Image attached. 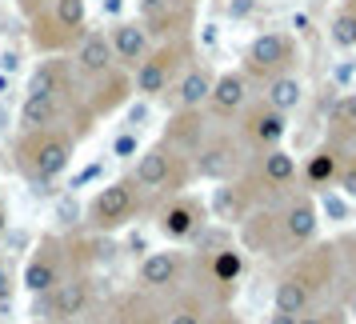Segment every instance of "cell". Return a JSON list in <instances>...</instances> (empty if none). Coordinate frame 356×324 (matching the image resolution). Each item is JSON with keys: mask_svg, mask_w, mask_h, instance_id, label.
Segmentation results:
<instances>
[{"mask_svg": "<svg viewBox=\"0 0 356 324\" xmlns=\"http://www.w3.org/2000/svg\"><path fill=\"white\" fill-rule=\"evenodd\" d=\"M321 236V209L312 193H292L276 209H252L241 220V244L273 260H289Z\"/></svg>", "mask_w": 356, "mask_h": 324, "instance_id": "cell-1", "label": "cell"}, {"mask_svg": "<svg viewBox=\"0 0 356 324\" xmlns=\"http://www.w3.org/2000/svg\"><path fill=\"white\" fill-rule=\"evenodd\" d=\"M332 292H340V252L337 241H312L308 248L292 252L276 276L273 308L300 316L308 308L324 305Z\"/></svg>", "mask_w": 356, "mask_h": 324, "instance_id": "cell-2", "label": "cell"}, {"mask_svg": "<svg viewBox=\"0 0 356 324\" xmlns=\"http://www.w3.org/2000/svg\"><path fill=\"white\" fill-rule=\"evenodd\" d=\"M72 161H76V136H72L65 124L17 132L13 164H17V172L29 180V188H33L36 196L56 193V180L68 172Z\"/></svg>", "mask_w": 356, "mask_h": 324, "instance_id": "cell-3", "label": "cell"}, {"mask_svg": "<svg viewBox=\"0 0 356 324\" xmlns=\"http://www.w3.org/2000/svg\"><path fill=\"white\" fill-rule=\"evenodd\" d=\"M300 180V164L284 148H268V152H252L244 172L236 177V188L244 193L248 209H276L280 200L296 193Z\"/></svg>", "mask_w": 356, "mask_h": 324, "instance_id": "cell-4", "label": "cell"}, {"mask_svg": "<svg viewBox=\"0 0 356 324\" xmlns=\"http://www.w3.org/2000/svg\"><path fill=\"white\" fill-rule=\"evenodd\" d=\"M129 177L136 180V188L145 196V209H156L161 200H168V196H177V193L188 188V180H193V161H188L184 152H177L172 145L156 140V145H148L145 152L136 156Z\"/></svg>", "mask_w": 356, "mask_h": 324, "instance_id": "cell-5", "label": "cell"}, {"mask_svg": "<svg viewBox=\"0 0 356 324\" xmlns=\"http://www.w3.org/2000/svg\"><path fill=\"white\" fill-rule=\"evenodd\" d=\"M196 60V49L188 36H177V40H156L152 49L145 52V60L132 68V92H140L145 100H161L172 92V84L184 68Z\"/></svg>", "mask_w": 356, "mask_h": 324, "instance_id": "cell-6", "label": "cell"}, {"mask_svg": "<svg viewBox=\"0 0 356 324\" xmlns=\"http://www.w3.org/2000/svg\"><path fill=\"white\" fill-rule=\"evenodd\" d=\"M241 276H244V252L228 236H216L212 248H200V260H196V292L212 308L232 305Z\"/></svg>", "mask_w": 356, "mask_h": 324, "instance_id": "cell-7", "label": "cell"}, {"mask_svg": "<svg viewBox=\"0 0 356 324\" xmlns=\"http://www.w3.org/2000/svg\"><path fill=\"white\" fill-rule=\"evenodd\" d=\"M84 29H88V4L84 0H52L49 8H40L29 20V40H33L36 52L56 56V52L72 49Z\"/></svg>", "mask_w": 356, "mask_h": 324, "instance_id": "cell-8", "label": "cell"}, {"mask_svg": "<svg viewBox=\"0 0 356 324\" xmlns=\"http://www.w3.org/2000/svg\"><path fill=\"white\" fill-rule=\"evenodd\" d=\"M92 305H97V296H92V264H72L44 296H36V316L52 324H72V321H84Z\"/></svg>", "mask_w": 356, "mask_h": 324, "instance_id": "cell-9", "label": "cell"}, {"mask_svg": "<svg viewBox=\"0 0 356 324\" xmlns=\"http://www.w3.org/2000/svg\"><path fill=\"white\" fill-rule=\"evenodd\" d=\"M248 148L241 145V136L232 129H212L200 136V145L196 152L188 156L193 161V177L196 180H209V184H228V180H236L244 172V164H248Z\"/></svg>", "mask_w": 356, "mask_h": 324, "instance_id": "cell-10", "label": "cell"}, {"mask_svg": "<svg viewBox=\"0 0 356 324\" xmlns=\"http://www.w3.org/2000/svg\"><path fill=\"white\" fill-rule=\"evenodd\" d=\"M140 212H145V196L136 188V180L124 172V177L108 180L92 193L88 209H84V225L92 232H116V228L132 225Z\"/></svg>", "mask_w": 356, "mask_h": 324, "instance_id": "cell-11", "label": "cell"}, {"mask_svg": "<svg viewBox=\"0 0 356 324\" xmlns=\"http://www.w3.org/2000/svg\"><path fill=\"white\" fill-rule=\"evenodd\" d=\"M72 264H88V260H84L81 252H72V241L56 236V232H44V236L36 241V248L29 252V260H24L20 284L33 292V296H44Z\"/></svg>", "mask_w": 356, "mask_h": 324, "instance_id": "cell-12", "label": "cell"}, {"mask_svg": "<svg viewBox=\"0 0 356 324\" xmlns=\"http://www.w3.org/2000/svg\"><path fill=\"white\" fill-rule=\"evenodd\" d=\"M209 204L193 193H177L156 204V232H161L168 244H184L196 241L204 228H209Z\"/></svg>", "mask_w": 356, "mask_h": 324, "instance_id": "cell-13", "label": "cell"}, {"mask_svg": "<svg viewBox=\"0 0 356 324\" xmlns=\"http://www.w3.org/2000/svg\"><path fill=\"white\" fill-rule=\"evenodd\" d=\"M296 68V40L289 33H260L252 36V44L244 49V76L248 81H273L280 72H292Z\"/></svg>", "mask_w": 356, "mask_h": 324, "instance_id": "cell-14", "label": "cell"}, {"mask_svg": "<svg viewBox=\"0 0 356 324\" xmlns=\"http://www.w3.org/2000/svg\"><path fill=\"white\" fill-rule=\"evenodd\" d=\"M236 136L248 152H268L280 148L289 136V113H276L273 104L264 100H248L241 113H236Z\"/></svg>", "mask_w": 356, "mask_h": 324, "instance_id": "cell-15", "label": "cell"}, {"mask_svg": "<svg viewBox=\"0 0 356 324\" xmlns=\"http://www.w3.org/2000/svg\"><path fill=\"white\" fill-rule=\"evenodd\" d=\"M161 300L145 289H124L113 292L108 300L88 308V324H161Z\"/></svg>", "mask_w": 356, "mask_h": 324, "instance_id": "cell-16", "label": "cell"}, {"mask_svg": "<svg viewBox=\"0 0 356 324\" xmlns=\"http://www.w3.org/2000/svg\"><path fill=\"white\" fill-rule=\"evenodd\" d=\"M129 97H132V72H129V68H120V65H113L108 72H100V76L81 81V100H84L88 120L113 116Z\"/></svg>", "mask_w": 356, "mask_h": 324, "instance_id": "cell-17", "label": "cell"}, {"mask_svg": "<svg viewBox=\"0 0 356 324\" xmlns=\"http://www.w3.org/2000/svg\"><path fill=\"white\" fill-rule=\"evenodd\" d=\"M193 268V260L184 248H161V252H145L140 260V268H136V289L152 292V296H161V292H177L184 284V276Z\"/></svg>", "mask_w": 356, "mask_h": 324, "instance_id": "cell-18", "label": "cell"}, {"mask_svg": "<svg viewBox=\"0 0 356 324\" xmlns=\"http://www.w3.org/2000/svg\"><path fill=\"white\" fill-rule=\"evenodd\" d=\"M248 100H252V81L244 76L241 68H236V72L228 68V72H216L212 92H209V104H204V108H209L216 120H232Z\"/></svg>", "mask_w": 356, "mask_h": 324, "instance_id": "cell-19", "label": "cell"}, {"mask_svg": "<svg viewBox=\"0 0 356 324\" xmlns=\"http://www.w3.org/2000/svg\"><path fill=\"white\" fill-rule=\"evenodd\" d=\"M72 68H76V76L81 81H88V76H100V72H108V68L116 65L113 56V44H108V33H100V29H84L81 40L72 44Z\"/></svg>", "mask_w": 356, "mask_h": 324, "instance_id": "cell-20", "label": "cell"}, {"mask_svg": "<svg viewBox=\"0 0 356 324\" xmlns=\"http://www.w3.org/2000/svg\"><path fill=\"white\" fill-rule=\"evenodd\" d=\"M108 44H113V56L120 68H136L145 60V52L152 49V36H148L145 20H116L113 33H108Z\"/></svg>", "mask_w": 356, "mask_h": 324, "instance_id": "cell-21", "label": "cell"}, {"mask_svg": "<svg viewBox=\"0 0 356 324\" xmlns=\"http://www.w3.org/2000/svg\"><path fill=\"white\" fill-rule=\"evenodd\" d=\"M212 81H216V72H212L204 60H193V65L184 68L172 84V108H204L209 104V92H212Z\"/></svg>", "mask_w": 356, "mask_h": 324, "instance_id": "cell-22", "label": "cell"}, {"mask_svg": "<svg viewBox=\"0 0 356 324\" xmlns=\"http://www.w3.org/2000/svg\"><path fill=\"white\" fill-rule=\"evenodd\" d=\"M337 172H340V148L332 140H324L300 164V184H308V193H324V188L337 184Z\"/></svg>", "mask_w": 356, "mask_h": 324, "instance_id": "cell-23", "label": "cell"}, {"mask_svg": "<svg viewBox=\"0 0 356 324\" xmlns=\"http://www.w3.org/2000/svg\"><path fill=\"white\" fill-rule=\"evenodd\" d=\"M204 132H209V129H204V116H200V108H177V113L168 116L161 140H164V145H172L177 152H184V156H193Z\"/></svg>", "mask_w": 356, "mask_h": 324, "instance_id": "cell-24", "label": "cell"}, {"mask_svg": "<svg viewBox=\"0 0 356 324\" xmlns=\"http://www.w3.org/2000/svg\"><path fill=\"white\" fill-rule=\"evenodd\" d=\"M212 305L196 289H177L172 300L161 308V324H209Z\"/></svg>", "mask_w": 356, "mask_h": 324, "instance_id": "cell-25", "label": "cell"}, {"mask_svg": "<svg viewBox=\"0 0 356 324\" xmlns=\"http://www.w3.org/2000/svg\"><path fill=\"white\" fill-rule=\"evenodd\" d=\"M60 100L49 97V92H29L24 88V100H20V116H17V129H49V124H60Z\"/></svg>", "mask_w": 356, "mask_h": 324, "instance_id": "cell-26", "label": "cell"}, {"mask_svg": "<svg viewBox=\"0 0 356 324\" xmlns=\"http://www.w3.org/2000/svg\"><path fill=\"white\" fill-rule=\"evenodd\" d=\"M260 100L273 104L276 113H292V108H300V100H305V81H300L296 72H280L273 81H264Z\"/></svg>", "mask_w": 356, "mask_h": 324, "instance_id": "cell-27", "label": "cell"}, {"mask_svg": "<svg viewBox=\"0 0 356 324\" xmlns=\"http://www.w3.org/2000/svg\"><path fill=\"white\" fill-rule=\"evenodd\" d=\"M248 212H252V209H248L244 193L236 188V180L220 184V188H216V196H212V204H209V216H212V220H225V225H241Z\"/></svg>", "mask_w": 356, "mask_h": 324, "instance_id": "cell-28", "label": "cell"}, {"mask_svg": "<svg viewBox=\"0 0 356 324\" xmlns=\"http://www.w3.org/2000/svg\"><path fill=\"white\" fill-rule=\"evenodd\" d=\"M340 252V305L348 308V316H356V232L337 241Z\"/></svg>", "mask_w": 356, "mask_h": 324, "instance_id": "cell-29", "label": "cell"}, {"mask_svg": "<svg viewBox=\"0 0 356 324\" xmlns=\"http://www.w3.org/2000/svg\"><path fill=\"white\" fill-rule=\"evenodd\" d=\"M328 40L337 49H356V8L353 4H340L332 20H328Z\"/></svg>", "mask_w": 356, "mask_h": 324, "instance_id": "cell-30", "label": "cell"}, {"mask_svg": "<svg viewBox=\"0 0 356 324\" xmlns=\"http://www.w3.org/2000/svg\"><path fill=\"white\" fill-rule=\"evenodd\" d=\"M353 316H348V308L340 305V300H324V305L308 308V312H300L296 316V324H348Z\"/></svg>", "mask_w": 356, "mask_h": 324, "instance_id": "cell-31", "label": "cell"}, {"mask_svg": "<svg viewBox=\"0 0 356 324\" xmlns=\"http://www.w3.org/2000/svg\"><path fill=\"white\" fill-rule=\"evenodd\" d=\"M328 129H356V92H344V97L332 100V108H328Z\"/></svg>", "mask_w": 356, "mask_h": 324, "instance_id": "cell-32", "label": "cell"}, {"mask_svg": "<svg viewBox=\"0 0 356 324\" xmlns=\"http://www.w3.org/2000/svg\"><path fill=\"white\" fill-rule=\"evenodd\" d=\"M13 289H17L13 264H8V260H0V300H13Z\"/></svg>", "mask_w": 356, "mask_h": 324, "instance_id": "cell-33", "label": "cell"}, {"mask_svg": "<svg viewBox=\"0 0 356 324\" xmlns=\"http://www.w3.org/2000/svg\"><path fill=\"white\" fill-rule=\"evenodd\" d=\"M113 152L120 156V161L136 156V132H120V136H116V145H113Z\"/></svg>", "mask_w": 356, "mask_h": 324, "instance_id": "cell-34", "label": "cell"}, {"mask_svg": "<svg viewBox=\"0 0 356 324\" xmlns=\"http://www.w3.org/2000/svg\"><path fill=\"white\" fill-rule=\"evenodd\" d=\"M13 4H17L20 13H24V20H33L36 13H40V8H49L52 0H13Z\"/></svg>", "mask_w": 356, "mask_h": 324, "instance_id": "cell-35", "label": "cell"}, {"mask_svg": "<svg viewBox=\"0 0 356 324\" xmlns=\"http://www.w3.org/2000/svg\"><path fill=\"white\" fill-rule=\"evenodd\" d=\"M209 324H244L232 308H212V316H209Z\"/></svg>", "mask_w": 356, "mask_h": 324, "instance_id": "cell-36", "label": "cell"}, {"mask_svg": "<svg viewBox=\"0 0 356 324\" xmlns=\"http://www.w3.org/2000/svg\"><path fill=\"white\" fill-rule=\"evenodd\" d=\"M164 4H172V0H140V17H152V13H161Z\"/></svg>", "mask_w": 356, "mask_h": 324, "instance_id": "cell-37", "label": "cell"}, {"mask_svg": "<svg viewBox=\"0 0 356 324\" xmlns=\"http://www.w3.org/2000/svg\"><path fill=\"white\" fill-rule=\"evenodd\" d=\"M228 8H232V17H244V13H248V8H252V0H232V4H228Z\"/></svg>", "mask_w": 356, "mask_h": 324, "instance_id": "cell-38", "label": "cell"}, {"mask_svg": "<svg viewBox=\"0 0 356 324\" xmlns=\"http://www.w3.org/2000/svg\"><path fill=\"white\" fill-rule=\"evenodd\" d=\"M17 52H4V56H0V68H4V72H13V68H17Z\"/></svg>", "mask_w": 356, "mask_h": 324, "instance_id": "cell-39", "label": "cell"}, {"mask_svg": "<svg viewBox=\"0 0 356 324\" xmlns=\"http://www.w3.org/2000/svg\"><path fill=\"white\" fill-rule=\"evenodd\" d=\"M268 324H296V316H289V312H276V308H273V316H268Z\"/></svg>", "mask_w": 356, "mask_h": 324, "instance_id": "cell-40", "label": "cell"}, {"mask_svg": "<svg viewBox=\"0 0 356 324\" xmlns=\"http://www.w3.org/2000/svg\"><path fill=\"white\" fill-rule=\"evenodd\" d=\"M4 232H8V209L0 204V236H4Z\"/></svg>", "mask_w": 356, "mask_h": 324, "instance_id": "cell-41", "label": "cell"}, {"mask_svg": "<svg viewBox=\"0 0 356 324\" xmlns=\"http://www.w3.org/2000/svg\"><path fill=\"white\" fill-rule=\"evenodd\" d=\"M0 132H4V108H0Z\"/></svg>", "mask_w": 356, "mask_h": 324, "instance_id": "cell-42", "label": "cell"}, {"mask_svg": "<svg viewBox=\"0 0 356 324\" xmlns=\"http://www.w3.org/2000/svg\"><path fill=\"white\" fill-rule=\"evenodd\" d=\"M33 324H52V321H33Z\"/></svg>", "mask_w": 356, "mask_h": 324, "instance_id": "cell-43", "label": "cell"}, {"mask_svg": "<svg viewBox=\"0 0 356 324\" xmlns=\"http://www.w3.org/2000/svg\"><path fill=\"white\" fill-rule=\"evenodd\" d=\"M344 4H353V8H356V0H344Z\"/></svg>", "mask_w": 356, "mask_h": 324, "instance_id": "cell-44", "label": "cell"}, {"mask_svg": "<svg viewBox=\"0 0 356 324\" xmlns=\"http://www.w3.org/2000/svg\"><path fill=\"white\" fill-rule=\"evenodd\" d=\"M188 4H200V0H188Z\"/></svg>", "mask_w": 356, "mask_h": 324, "instance_id": "cell-45", "label": "cell"}, {"mask_svg": "<svg viewBox=\"0 0 356 324\" xmlns=\"http://www.w3.org/2000/svg\"><path fill=\"white\" fill-rule=\"evenodd\" d=\"M312 4H321V0H312Z\"/></svg>", "mask_w": 356, "mask_h": 324, "instance_id": "cell-46", "label": "cell"}]
</instances>
